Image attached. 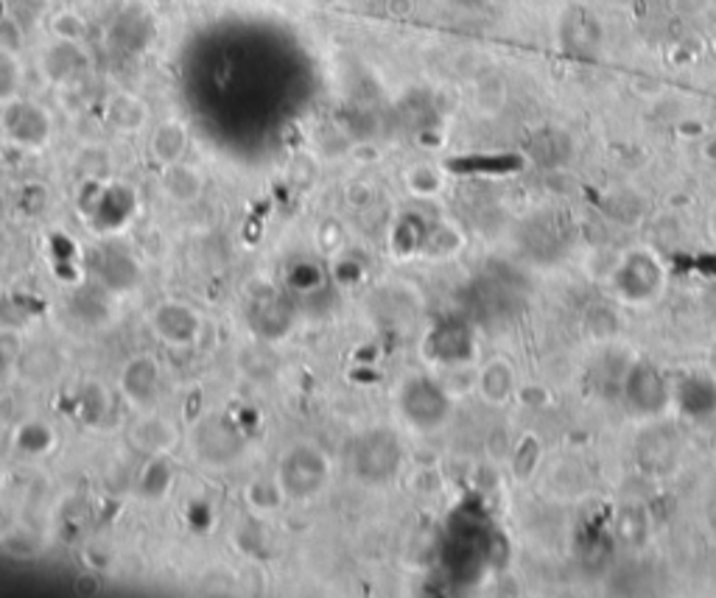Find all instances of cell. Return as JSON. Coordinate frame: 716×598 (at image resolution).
<instances>
[{
	"label": "cell",
	"instance_id": "obj_20",
	"mask_svg": "<svg viewBox=\"0 0 716 598\" xmlns=\"http://www.w3.org/2000/svg\"><path fill=\"white\" fill-rule=\"evenodd\" d=\"M406 187L414 196H437L442 191V174L434 166H414L406 171Z\"/></svg>",
	"mask_w": 716,
	"mask_h": 598
},
{
	"label": "cell",
	"instance_id": "obj_16",
	"mask_svg": "<svg viewBox=\"0 0 716 598\" xmlns=\"http://www.w3.org/2000/svg\"><path fill=\"white\" fill-rule=\"evenodd\" d=\"M286 501V492L280 487L278 476L269 478H255V481L246 487V503H250L258 515H271V512H278Z\"/></svg>",
	"mask_w": 716,
	"mask_h": 598
},
{
	"label": "cell",
	"instance_id": "obj_17",
	"mask_svg": "<svg viewBox=\"0 0 716 598\" xmlns=\"http://www.w3.org/2000/svg\"><path fill=\"white\" fill-rule=\"evenodd\" d=\"M48 32L53 39H65V42H84L87 39V20L76 12V9H59L48 20Z\"/></svg>",
	"mask_w": 716,
	"mask_h": 598
},
{
	"label": "cell",
	"instance_id": "obj_2",
	"mask_svg": "<svg viewBox=\"0 0 716 598\" xmlns=\"http://www.w3.org/2000/svg\"><path fill=\"white\" fill-rule=\"evenodd\" d=\"M246 434L241 431L235 419L224 412L205 414L199 423L194 425L191 431V448H194V456L202 464L216 469L233 467L241 456L246 453Z\"/></svg>",
	"mask_w": 716,
	"mask_h": 598
},
{
	"label": "cell",
	"instance_id": "obj_10",
	"mask_svg": "<svg viewBox=\"0 0 716 598\" xmlns=\"http://www.w3.org/2000/svg\"><path fill=\"white\" fill-rule=\"evenodd\" d=\"M160 187L168 202L187 207L194 205V202H199L202 194H205V176H202V171L196 166L180 160V162H171V166H162Z\"/></svg>",
	"mask_w": 716,
	"mask_h": 598
},
{
	"label": "cell",
	"instance_id": "obj_22",
	"mask_svg": "<svg viewBox=\"0 0 716 598\" xmlns=\"http://www.w3.org/2000/svg\"><path fill=\"white\" fill-rule=\"evenodd\" d=\"M708 235H711V241L716 244V202L711 205V210H708Z\"/></svg>",
	"mask_w": 716,
	"mask_h": 598
},
{
	"label": "cell",
	"instance_id": "obj_23",
	"mask_svg": "<svg viewBox=\"0 0 716 598\" xmlns=\"http://www.w3.org/2000/svg\"><path fill=\"white\" fill-rule=\"evenodd\" d=\"M714 48H716V37H714Z\"/></svg>",
	"mask_w": 716,
	"mask_h": 598
},
{
	"label": "cell",
	"instance_id": "obj_7",
	"mask_svg": "<svg viewBox=\"0 0 716 598\" xmlns=\"http://www.w3.org/2000/svg\"><path fill=\"white\" fill-rule=\"evenodd\" d=\"M43 73L59 87H73L90 73V53L84 51L82 42L53 39V46L43 53Z\"/></svg>",
	"mask_w": 716,
	"mask_h": 598
},
{
	"label": "cell",
	"instance_id": "obj_18",
	"mask_svg": "<svg viewBox=\"0 0 716 598\" xmlns=\"http://www.w3.org/2000/svg\"><path fill=\"white\" fill-rule=\"evenodd\" d=\"M20 84H23V65L17 53L0 48V107H7L20 96Z\"/></svg>",
	"mask_w": 716,
	"mask_h": 598
},
{
	"label": "cell",
	"instance_id": "obj_3",
	"mask_svg": "<svg viewBox=\"0 0 716 598\" xmlns=\"http://www.w3.org/2000/svg\"><path fill=\"white\" fill-rule=\"evenodd\" d=\"M400 442L387 428H369L367 434L355 439L350 462H353V476L364 484H384L395 478L400 467Z\"/></svg>",
	"mask_w": 716,
	"mask_h": 598
},
{
	"label": "cell",
	"instance_id": "obj_15",
	"mask_svg": "<svg viewBox=\"0 0 716 598\" xmlns=\"http://www.w3.org/2000/svg\"><path fill=\"white\" fill-rule=\"evenodd\" d=\"M168 489H171V464H168V456H149L141 478H137V492L146 501H160Z\"/></svg>",
	"mask_w": 716,
	"mask_h": 598
},
{
	"label": "cell",
	"instance_id": "obj_12",
	"mask_svg": "<svg viewBox=\"0 0 716 598\" xmlns=\"http://www.w3.org/2000/svg\"><path fill=\"white\" fill-rule=\"evenodd\" d=\"M107 121L116 126L118 132H126V135H135L146 126L149 121V107L143 98H137L135 93H118L107 101Z\"/></svg>",
	"mask_w": 716,
	"mask_h": 598
},
{
	"label": "cell",
	"instance_id": "obj_5",
	"mask_svg": "<svg viewBox=\"0 0 716 598\" xmlns=\"http://www.w3.org/2000/svg\"><path fill=\"white\" fill-rule=\"evenodd\" d=\"M162 373L155 355H135L121 369V392L126 403L135 405L137 412H151L160 398Z\"/></svg>",
	"mask_w": 716,
	"mask_h": 598
},
{
	"label": "cell",
	"instance_id": "obj_19",
	"mask_svg": "<svg viewBox=\"0 0 716 598\" xmlns=\"http://www.w3.org/2000/svg\"><path fill=\"white\" fill-rule=\"evenodd\" d=\"M126 260V255L118 249H110L98 264V280H104V285L110 291H130L135 289L137 280L130 274H121V264Z\"/></svg>",
	"mask_w": 716,
	"mask_h": 598
},
{
	"label": "cell",
	"instance_id": "obj_4",
	"mask_svg": "<svg viewBox=\"0 0 716 598\" xmlns=\"http://www.w3.org/2000/svg\"><path fill=\"white\" fill-rule=\"evenodd\" d=\"M0 132H3L7 143H12V146L26 148V151H39V148H46L51 143L53 118L43 103L17 96L3 107Z\"/></svg>",
	"mask_w": 716,
	"mask_h": 598
},
{
	"label": "cell",
	"instance_id": "obj_9",
	"mask_svg": "<svg viewBox=\"0 0 716 598\" xmlns=\"http://www.w3.org/2000/svg\"><path fill=\"white\" fill-rule=\"evenodd\" d=\"M400 405H403V414H406L409 423L420 425V428H432V425H437L448 412L446 394L439 392L434 383H428V380H414V383H409V387L403 389Z\"/></svg>",
	"mask_w": 716,
	"mask_h": 598
},
{
	"label": "cell",
	"instance_id": "obj_13",
	"mask_svg": "<svg viewBox=\"0 0 716 598\" xmlns=\"http://www.w3.org/2000/svg\"><path fill=\"white\" fill-rule=\"evenodd\" d=\"M476 387L482 398L493 405H501L515 394V369L510 367V361L496 358L478 373Z\"/></svg>",
	"mask_w": 716,
	"mask_h": 598
},
{
	"label": "cell",
	"instance_id": "obj_6",
	"mask_svg": "<svg viewBox=\"0 0 716 598\" xmlns=\"http://www.w3.org/2000/svg\"><path fill=\"white\" fill-rule=\"evenodd\" d=\"M155 333L166 341L168 347H191L202 333V319L191 305L185 303H162L151 314Z\"/></svg>",
	"mask_w": 716,
	"mask_h": 598
},
{
	"label": "cell",
	"instance_id": "obj_24",
	"mask_svg": "<svg viewBox=\"0 0 716 598\" xmlns=\"http://www.w3.org/2000/svg\"><path fill=\"white\" fill-rule=\"evenodd\" d=\"M714 7H716V0H714Z\"/></svg>",
	"mask_w": 716,
	"mask_h": 598
},
{
	"label": "cell",
	"instance_id": "obj_21",
	"mask_svg": "<svg viewBox=\"0 0 716 598\" xmlns=\"http://www.w3.org/2000/svg\"><path fill=\"white\" fill-rule=\"evenodd\" d=\"M344 199H348L350 207L362 210V207H367L369 202H373V187H369L367 182H353V185H348V191H344Z\"/></svg>",
	"mask_w": 716,
	"mask_h": 598
},
{
	"label": "cell",
	"instance_id": "obj_8",
	"mask_svg": "<svg viewBox=\"0 0 716 598\" xmlns=\"http://www.w3.org/2000/svg\"><path fill=\"white\" fill-rule=\"evenodd\" d=\"M132 444L146 456H171L180 444V428L168 417L155 412H143V417L132 425Z\"/></svg>",
	"mask_w": 716,
	"mask_h": 598
},
{
	"label": "cell",
	"instance_id": "obj_1",
	"mask_svg": "<svg viewBox=\"0 0 716 598\" xmlns=\"http://www.w3.org/2000/svg\"><path fill=\"white\" fill-rule=\"evenodd\" d=\"M278 481L289 501H314L330 481V462L317 444L300 442L283 453L278 464Z\"/></svg>",
	"mask_w": 716,
	"mask_h": 598
},
{
	"label": "cell",
	"instance_id": "obj_11",
	"mask_svg": "<svg viewBox=\"0 0 716 598\" xmlns=\"http://www.w3.org/2000/svg\"><path fill=\"white\" fill-rule=\"evenodd\" d=\"M149 146L151 157H155L160 166H171V162L185 160L187 146H191V132H187V126L182 121L168 118V121H162L160 126L151 132Z\"/></svg>",
	"mask_w": 716,
	"mask_h": 598
},
{
	"label": "cell",
	"instance_id": "obj_14",
	"mask_svg": "<svg viewBox=\"0 0 716 598\" xmlns=\"http://www.w3.org/2000/svg\"><path fill=\"white\" fill-rule=\"evenodd\" d=\"M0 551L17 562H28L37 560L39 553L46 551V542H43V537L34 528L9 526L0 532Z\"/></svg>",
	"mask_w": 716,
	"mask_h": 598
}]
</instances>
